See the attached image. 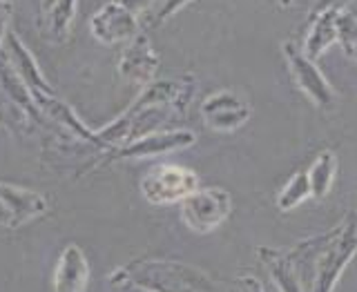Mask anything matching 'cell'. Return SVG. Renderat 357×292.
Listing matches in <instances>:
<instances>
[{
  "label": "cell",
  "instance_id": "3957f363",
  "mask_svg": "<svg viewBox=\"0 0 357 292\" xmlns=\"http://www.w3.org/2000/svg\"><path fill=\"white\" fill-rule=\"evenodd\" d=\"M89 268L83 252L70 245L61 254V261L54 272V290L56 292H83L87 288Z\"/></svg>",
  "mask_w": 357,
  "mask_h": 292
},
{
  "label": "cell",
  "instance_id": "6da1fadb",
  "mask_svg": "<svg viewBox=\"0 0 357 292\" xmlns=\"http://www.w3.org/2000/svg\"><path fill=\"white\" fill-rule=\"evenodd\" d=\"M143 197L156 206H167L174 201H183L197 190V176L178 165L154 167L141 181Z\"/></svg>",
  "mask_w": 357,
  "mask_h": 292
},
{
  "label": "cell",
  "instance_id": "277c9868",
  "mask_svg": "<svg viewBox=\"0 0 357 292\" xmlns=\"http://www.w3.org/2000/svg\"><path fill=\"white\" fill-rule=\"evenodd\" d=\"M185 143H192V137L188 134H163V137H150L141 143H137L128 154H154V152H165V150H172L176 145H185Z\"/></svg>",
  "mask_w": 357,
  "mask_h": 292
},
{
  "label": "cell",
  "instance_id": "7a4b0ae2",
  "mask_svg": "<svg viewBox=\"0 0 357 292\" xmlns=\"http://www.w3.org/2000/svg\"><path fill=\"white\" fill-rule=\"evenodd\" d=\"M230 199L221 190H204L183 199V219L192 230L208 232L228 215Z\"/></svg>",
  "mask_w": 357,
  "mask_h": 292
}]
</instances>
